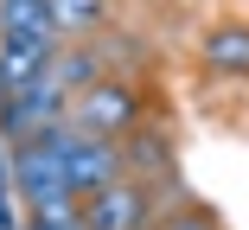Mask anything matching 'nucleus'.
Masks as SVG:
<instances>
[{"label": "nucleus", "mask_w": 249, "mask_h": 230, "mask_svg": "<svg viewBox=\"0 0 249 230\" xmlns=\"http://www.w3.org/2000/svg\"><path fill=\"white\" fill-rule=\"evenodd\" d=\"M45 13H52V26H64V32H83V26H96L103 0H45Z\"/></svg>", "instance_id": "nucleus-7"}, {"label": "nucleus", "mask_w": 249, "mask_h": 230, "mask_svg": "<svg viewBox=\"0 0 249 230\" xmlns=\"http://www.w3.org/2000/svg\"><path fill=\"white\" fill-rule=\"evenodd\" d=\"M58 83H83V89H89V83H96V58H89V52H64V58H58Z\"/></svg>", "instance_id": "nucleus-8"}, {"label": "nucleus", "mask_w": 249, "mask_h": 230, "mask_svg": "<svg viewBox=\"0 0 249 230\" xmlns=\"http://www.w3.org/2000/svg\"><path fill=\"white\" fill-rule=\"evenodd\" d=\"M205 58H211V71H249V32L243 26H217L205 38Z\"/></svg>", "instance_id": "nucleus-5"}, {"label": "nucleus", "mask_w": 249, "mask_h": 230, "mask_svg": "<svg viewBox=\"0 0 249 230\" xmlns=\"http://www.w3.org/2000/svg\"><path fill=\"white\" fill-rule=\"evenodd\" d=\"M77 224L83 230H154V192L134 179H109L89 198H77Z\"/></svg>", "instance_id": "nucleus-1"}, {"label": "nucleus", "mask_w": 249, "mask_h": 230, "mask_svg": "<svg viewBox=\"0 0 249 230\" xmlns=\"http://www.w3.org/2000/svg\"><path fill=\"white\" fill-rule=\"evenodd\" d=\"M122 160H128L134 173H154V179H173V147L160 141V134H134Z\"/></svg>", "instance_id": "nucleus-6"}, {"label": "nucleus", "mask_w": 249, "mask_h": 230, "mask_svg": "<svg viewBox=\"0 0 249 230\" xmlns=\"http://www.w3.org/2000/svg\"><path fill=\"white\" fill-rule=\"evenodd\" d=\"M58 166H64V192H71V198H89L96 186L115 179L122 154H115V141H89V134H77V147L58 154Z\"/></svg>", "instance_id": "nucleus-3"}, {"label": "nucleus", "mask_w": 249, "mask_h": 230, "mask_svg": "<svg viewBox=\"0 0 249 230\" xmlns=\"http://www.w3.org/2000/svg\"><path fill=\"white\" fill-rule=\"evenodd\" d=\"M134 115H141V96L128 83H109V77H96L83 96H77V115L71 128L89 134V141H115V134H134Z\"/></svg>", "instance_id": "nucleus-2"}, {"label": "nucleus", "mask_w": 249, "mask_h": 230, "mask_svg": "<svg viewBox=\"0 0 249 230\" xmlns=\"http://www.w3.org/2000/svg\"><path fill=\"white\" fill-rule=\"evenodd\" d=\"M52 52V45H38V38H7V64H0V83L7 89H26L38 83V58Z\"/></svg>", "instance_id": "nucleus-4"}, {"label": "nucleus", "mask_w": 249, "mask_h": 230, "mask_svg": "<svg viewBox=\"0 0 249 230\" xmlns=\"http://www.w3.org/2000/svg\"><path fill=\"white\" fill-rule=\"evenodd\" d=\"M166 230H217V217H211L205 205H185L179 217H166Z\"/></svg>", "instance_id": "nucleus-9"}]
</instances>
